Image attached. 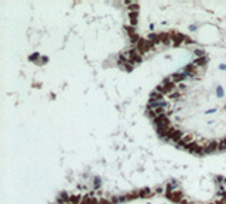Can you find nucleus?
I'll return each instance as SVG.
<instances>
[{"mask_svg":"<svg viewBox=\"0 0 226 204\" xmlns=\"http://www.w3.org/2000/svg\"><path fill=\"white\" fill-rule=\"evenodd\" d=\"M171 79H172L174 84H181L187 79V74L182 72V71H177V72L171 74Z\"/></svg>","mask_w":226,"mask_h":204,"instance_id":"obj_4","label":"nucleus"},{"mask_svg":"<svg viewBox=\"0 0 226 204\" xmlns=\"http://www.w3.org/2000/svg\"><path fill=\"white\" fill-rule=\"evenodd\" d=\"M216 112V108H211V109H208V111H205V115H212V113H215Z\"/></svg>","mask_w":226,"mask_h":204,"instance_id":"obj_24","label":"nucleus"},{"mask_svg":"<svg viewBox=\"0 0 226 204\" xmlns=\"http://www.w3.org/2000/svg\"><path fill=\"white\" fill-rule=\"evenodd\" d=\"M196 147H198V143H196V142H194V143L187 145V146H185V150H188L189 153H195Z\"/></svg>","mask_w":226,"mask_h":204,"instance_id":"obj_14","label":"nucleus"},{"mask_svg":"<svg viewBox=\"0 0 226 204\" xmlns=\"http://www.w3.org/2000/svg\"><path fill=\"white\" fill-rule=\"evenodd\" d=\"M188 30H189V31H196V26H195V24H191V26L188 27Z\"/></svg>","mask_w":226,"mask_h":204,"instance_id":"obj_28","label":"nucleus"},{"mask_svg":"<svg viewBox=\"0 0 226 204\" xmlns=\"http://www.w3.org/2000/svg\"><path fill=\"white\" fill-rule=\"evenodd\" d=\"M218 147H219V142H216V140L209 142V143H208V146L205 147V154L214 153V152H216V150H218Z\"/></svg>","mask_w":226,"mask_h":204,"instance_id":"obj_6","label":"nucleus"},{"mask_svg":"<svg viewBox=\"0 0 226 204\" xmlns=\"http://www.w3.org/2000/svg\"><path fill=\"white\" fill-rule=\"evenodd\" d=\"M189 143H194V135L184 133L182 139L177 143V147H178V149H185V146H187V145H189Z\"/></svg>","mask_w":226,"mask_h":204,"instance_id":"obj_2","label":"nucleus"},{"mask_svg":"<svg viewBox=\"0 0 226 204\" xmlns=\"http://www.w3.org/2000/svg\"><path fill=\"white\" fill-rule=\"evenodd\" d=\"M208 61H209V58H208V57H203V58H195V60L192 61V64H194V65H196V67H205L206 64H208Z\"/></svg>","mask_w":226,"mask_h":204,"instance_id":"obj_8","label":"nucleus"},{"mask_svg":"<svg viewBox=\"0 0 226 204\" xmlns=\"http://www.w3.org/2000/svg\"><path fill=\"white\" fill-rule=\"evenodd\" d=\"M99 203H101V204H112L110 200H106V199H101V200H99Z\"/></svg>","mask_w":226,"mask_h":204,"instance_id":"obj_26","label":"nucleus"},{"mask_svg":"<svg viewBox=\"0 0 226 204\" xmlns=\"http://www.w3.org/2000/svg\"><path fill=\"white\" fill-rule=\"evenodd\" d=\"M140 197H151L156 191H151V189H148V187H146V189H143V190H140Z\"/></svg>","mask_w":226,"mask_h":204,"instance_id":"obj_12","label":"nucleus"},{"mask_svg":"<svg viewBox=\"0 0 226 204\" xmlns=\"http://www.w3.org/2000/svg\"><path fill=\"white\" fill-rule=\"evenodd\" d=\"M28 60H30L31 63H37L38 64V63H40V60H41V55L38 53H33L30 57H28Z\"/></svg>","mask_w":226,"mask_h":204,"instance_id":"obj_15","label":"nucleus"},{"mask_svg":"<svg viewBox=\"0 0 226 204\" xmlns=\"http://www.w3.org/2000/svg\"><path fill=\"white\" fill-rule=\"evenodd\" d=\"M216 96H218V98H223V88H222V86L221 85H218V86H216Z\"/></svg>","mask_w":226,"mask_h":204,"instance_id":"obj_18","label":"nucleus"},{"mask_svg":"<svg viewBox=\"0 0 226 204\" xmlns=\"http://www.w3.org/2000/svg\"><path fill=\"white\" fill-rule=\"evenodd\" d=\"M219 70H221V71H226V64H221V65H219Z\"/></svg>","mask_w":226,"mask_h":204,"instance_id":"obj_29","label":"nucleus"},{"mask_svg":"<svg viewBox=\"0 0 226 204\" xmlns=\"http://www.w3.org/2000/svg\"><path fill=\"white\" fill-rule=\"evenodd\" d=\"M225 109H226V103H225Z\"/></svg>","mask_w":226,"mask_h":204,"instance_id":"obj_32","label":"nucleus"},{"mask_svg":"<svg viewBox=\"0 0 226 204\" xmlns=\"http://www.w3.org/2000/svg\"><path fill=\"white\" fill-rule=\"evenodd\" d=\"M216 204H226V196L222 197L221 200H218V201H216Z\"/></svg>","mask_w":226,"mask_h":204,"instance_id":"obj_27","label":"nucleus"},{"mask_svg":"<svg viewBox=\"0 0 226 204\" xmlns=\"http://www.w3.org/2000/svg\"><path fill=\"white\" fill-rule=\"evenodd\" d=\"M137 17H138V11H129V18H130V26L136 27L137 26Z\"/></svg>","mask_w":226,"mask_h":204,"instance_id":"obj_9","label":"nucleus"},{"mask_svg":"<svg viewBox=\"0 0 226 204\" xmlns=\"http://www.w3.org/2000/svg\"><path fill=\"white\" fill-rule=\"evenodd\" d=\"M180 204H191V203H188L187 200H181V201H180Z\"/></svg>","mask_w":226,"mask_h":204,"instance_id":"obj_30","label":"nucleus"},{"mask_svg":"<svg viewBox=\"0 0 226 204\" xmlns=\"http://www.w3.org/2000/svg\"><path fill=\"white\" fill-rule=\"evenodd\" d=\"M167 197H168L170 200H172L174 203H177V204H180L181 200H184V194L181 190H174L172 193H170V194H165Z\"/></svg>","mask_w":226,"mask_h":204,"instance_id":"obj_3","label":"nucleus"},{"mask_svg":"<svg viewBox=\"0 0 226 204\" xmlns=\"http://www.w3.org/2000/svg\"><path fill=\"white\" fill-rule=\"evenodd\" d=\"M48 63V57H45V55H41V60H40V63H38V64H40V65H41V64H47Z\"/></svg>","mask_w":226,"mask_h":204,"instance_id":"obj_23","label":"nucleus"},{"mask_svg":"<svg viewBox=\"0 0 226 204\" xmlns=\"http://www.w3.org/2000/svg\"><path fill=\"white\" fill-rule=\"evenodd\" d=\"M171 40H172L174 45H180L184 41H187V37L184 34H180V33H171Z\"/></svg>","mask_w":226,"mask_h":204,"instance_id":"obj_5","label":"nucleus"},{"mask_svg":"<svg viewBox=\"0 0 226 204\" xmlns=\"http://www.w3.org/2000/svg\"><path fill=\"white\" fill-rule=\"evenodd\" d=\"M101 186H102V179H101V177H98V176H96L95 179H93V189H95V190H98Z\"/></svg>","mask_w":226,"mask_h":204,"instance_id":"obj_17","label":"nucleus"},{"mask_svg":"<svg viewBox=\"0 0 226 204\" xmlns=\"http://www.w3.org/2000/svg\"><path fill=\"white\" fill-rule=\"evenodd\" d=\"M192 53H194V55H195L196 58H203V57H206L205 50H202V48H195Z\"/></svg>","mask_w":226,"mask_h":204,"instance_id":"obj_13","label":"nucleus"},{"mask_svg":"<svg viewBox=\"0 0 226 204\" xmlns=\"http://www.w3.org/2000/svg\"><path fill=\"white\" fill-rule=\"evenodd\" d=\"M168 96H170V99H172V101H178V99H181V92L177 89V91H174V92H171Z\"/></svg>","mask_w":226,"mask_h":204,"instance_id":"obj_16","label":"nucleus"},{"mask_svg":"<svg viewBox=\"0 0 226 204\" xmlns=\"http://www.w3.org/2000/svg\"><path fill=\"white\" fill-rule=\"evenodd\" d=\"M110 203L112 204H120V203H119V196H113L110 199Z\"/></svg>","mask_w":226,"mask_h":204,"instance_id":"obj_22","label":"nucleus"},{"mask_svg":"<svg viewBox=\"0 0 226 204\" xmlns=\"http://www.w3.org/2000/svg\"><path fill=\"white\" fill-rule=\"evenodd\" d=\"M182 136H184V133H182L181 131H175V132L172 133V136H171L170 140H171V142H174V143L177 145V143H178V142L181 140V139H182Z\"/></svg>","mask_w":226,"mask_h":204,"instance_id":"obj_10","label":"nucleus"},{"mask_svg":"<svg viewBox=\"0 0 226 204\" xmlns=\"http://www.w3.org/2000/svg\"><path fill=\"white\" fill-rule=\"evenodd\" d=\"M177 89H178L180 92H181V91L187 89V85H185V84H184V82H181V84H177Z\"/></svg>","mask_w":226,"mask_h":204,"instance_id":"obj_21","label":"nucleus"},{"mask_svg":"<svg viewBox=\"0 0 226 204\" xmlns=\"http://www.w3.org/2000/svg\"><path fill=\"white\" fill-rule=\"evenodd\" d=\"M215 183L218 184H221V183H223V184H226V177H223V176H216L215 177Z\"/></svg>","mask_w":226,"mask_h":204,"instance_id":"obj_19","label":"nucleus"},{"mask_svg":"<svg viewBox=\"0 0 226 204\" xmlns=\"http://www.w3.org/2000/svg\"><path fill=\"white\" fill-rule=\"evenodd\" d=\"M147 40L151 41V43H154V45L160 44V35H158L157 33H150V34L147 35Z\"/></svg>","mask_w":226,"mask_h":204,"instance_id":"obj_11","label":"nucleus"},{"mask_svg":"<svg viewBox=\"0 0 226 204\" xmlns=\"http://www.w3.org/2000/svg\"><path fill=\"white\" fill-rule=\"evenodd\" d=\"M218 150H226V139H223V140H221L219 142V147H218Z\"/></svg>","mask_w":226,"mask_h":204,"instance_id":"obj_20","label":"nucleus"},{"mask_svg":"<svg viewBox=\"0 0 226 204\" xmlns=\"http://www.w3.org/2000/svg\"><path fill=\"white\" fill-rule=\"evenodd\" d=\"M164 95H161L160 92H157V91H153V92L150 94V99H148V102H158V101H163Z\"/></svg>","mask_w":226,"mask_h":204,"instance_id":"obj_7","label":"nucleus"},{"mask_svg":"<svg viewBox=\"0 0 226 204\" xmlns=\"http://www.w3.org/2000/svg\"><path fill=\"white\" fill-rule=\"evenodd\" d=\"M164 191H165V189H164V187H156V193L161 194V193H164Z\"/></svg>","mask_w":226,"mask_h":204,"instance_id":"obj_25","label":"nucleus"},{"mask_svg":"<svg viewBox=\"0 0 226 204\" xmlns=\"http://www.w3.org/2000/svg\"><path fill=\"white\" fill-rule=\"evenodd\" d=\"M137 50L140 51L141 54H146V53H148V51L151 50V48L154 47V43H151V41H148L147 38H141L140 41L137 43Z\"/></svg>","mask_w":226,"mask_h":204,"instance_id":"obj_1","label":"nucleus"},{"mask_svg":"<svg viewBox=\"0 0 226 204\" xmlns=\"http://www.w3.org/2000/svg\"><path fill=\"white\" fill-rule=\"evenodd\" d=\"M209 204H216V203H209Z\"/></svg>","mask_w":226,"mask_h":204,"instance_id":"obj_31","label":"nucleus"}]
</instances>
